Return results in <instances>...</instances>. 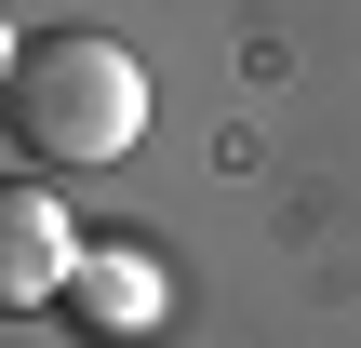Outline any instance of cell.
Listing matches in <instances>:
<instances>
[{
	"mask_svg": "<svg viewBox=\"0 0 361 348\" xmlns=\"http://www.w3.org/2000/svg\"><path fill=\"white\" fill-rule=\"evenodd\" d=\"M0 134L40 161V174H94V161H134L147 134V67L107 40V27H40L0 80Z\"/></svg>",
	"mask_w": 361,
	"mask_h": 348,
	"instance_id": "cell-1",
	"label": "cell"
},
{
	"mask_svg": "<svg viewBox=\"0 0 361 348\" xmlns=\"http://www.w3.org/2000/svg\"><path fill=\"white\" fill-rule=\"evenodd\" d=\"M67 268H80V228L54 215L40 161H27V174H0V322H40V308H67Z\"/></svg>",
	"mask_w": 361,
	"mask_h": 348,
	"instance_id": "cell-2",
	"label": "cell"
},
{
	"mask_svg": "<svg viewBox=\"0 0 361 348\" xmlns=\"http://www.w3.org/2000/svg\"><path fill=\"white\" fill-rule=\"evenodd\" d=\"M67 308H80V322H107V335L161 322V268H147V241H80V268H67Z\"/></svg>",
	"mask_w": 361,
	"mask_h": 348,
	"instance_id": "cell-3",
	"label": "cell"
},
{
	"mask_svg": "<svg viewBox=\"0 0 361 348\" xmlns=\"http://www.w3.org/2000/svg\"><path fill=\"white\" fill-rule=\"evenodd\" d=\"M13 54H27V40H13V27H0V80H13Z\"/></svg>",
	"mask_w": 361,
	"mask_h": 348,
	"instance_id": "cell-4",
	"label": "cell"
}]
</instances>
